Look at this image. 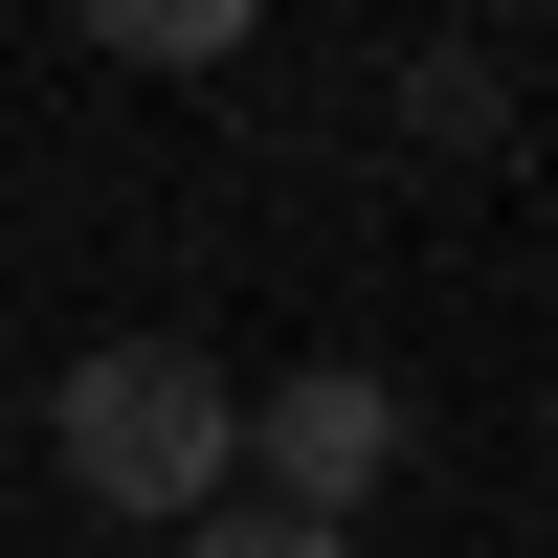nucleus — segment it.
Segmentation results:
<instances>
[{
    "mask_svg": "<svg viewBox=\"0 0 558 558\" xmlns=\"http://www.w3.org/2000/svg\"><path fill=\"white\" fill-rule=\"evenodd\" d=\"M45 447H68L89 514L202 536V514H223V470H246V402H223V357H179V336H89V357H68V402H45Z\"/></svg>",
    "mask_w": 558,
    "mask_h": 558,
    "instance_id": "obj_1",
    "label": "nucleus"
},
{
    "mask_svg": "<svg viewBox=\"0 0 558 558\" xmlns=\"http://www.w3.org/2000/svg\"><path fill=\"white\" fill-rule=\"evenodd\" d=\"M246 470H268V514L357 536V492L402 470V380H380V357H313V380H268V402H246Z\"/></svg>",
    "mask_w": 558,
    "mask_h": 558,
    "instance_id": "obj_2",
    "label": "nucleus"
},
{
    "mask_svg": "<svg viewBox=\"0 0 558 558\" xmlns=\"http://www.w3.org/2000/svg\"><path fill=\"white\" fill-rule=\"evenodd\" d=\"M89 45H112V68H223L246 23H223V0H89Z\"/></svg>",
    "mask_w": 558,
    "mask_h": 558,
    "instance_id": "obj_3",
    "label": "nucleus"
},
{
    "mask_svg": "<svg viewBox=\"0 0 558 558\" xmlns=\"http://www.w3.org/2000/svg\"><path fill=\"white\" fill-rule=\"evenodd\" d=\"M179 558H357V536H313V514H268V492H246V514H202Z\"/></svg>",
    "mask_w": 558,
    "mask_h": 558,
    "instance_id": "obj_4",
    "label": "nucleus"
}]
</instances>
